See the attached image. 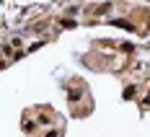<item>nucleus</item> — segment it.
<instances>
[{
	"label": "nucleus",
	"mask_w": 150,
	"mask_h": 137,
	"mask_svg": "<svg viewBox=\"0 0 150 137\" xmlns=\"http://www.w3.org/2000/svg\"><path fill=\"white\" fill-rule=\"evenodd\" d=\"M78 96H80V91H78V88H73V91H70V101H75Z\"/></svg>",
	"instance_id": "f257e3e1"
}]
</instances>
